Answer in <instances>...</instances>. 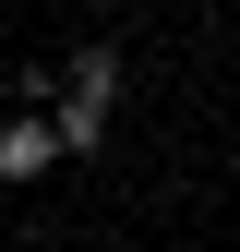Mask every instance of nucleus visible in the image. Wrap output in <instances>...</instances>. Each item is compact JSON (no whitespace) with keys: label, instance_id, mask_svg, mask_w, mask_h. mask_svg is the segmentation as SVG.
Wrapping results in <instances>:
<instances>
[{"label":"nucleus","instance_id":"f03ea898","mask_svg":"<svg viewBox=\"0 0 240 252\" xmlns=\"http://www.w3.org/2000/svg\"><path fill=\"white\" fill-rule=\"evenodd\" d=\"M60 96H72V108H120V48H72Z\"/></svg>","mask_w":240,"mask_h":252},{"label":"nucleus","instance_id":"f257e3e1","mask_svg":"<svg viewBox=\"0 0 240 252\" xmlns=\"http://www.w3.org/2000/svg\"><path fill=\"white\" fill-rule=\"evenodd\" d=\"M60 168V144H48V108L36 120H0V180H48Z\"/></svg>","mask_w":240,"mask_h":252}]
</instances>
